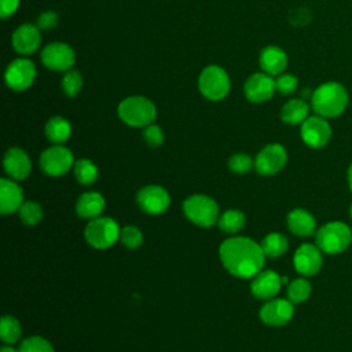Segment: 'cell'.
Wrapping results in <instances>:
<instances>
[{
  "label": "cell",
  "mask_w": 352,
  "mask_h": 352,
  "mask_svg": "<svg viewBox=\"0 0 352 352\" xmlns=\"http://www.w3.org/2000/svg\"><path fill=\"white\" fill-rule=\"evenodd\" d=\"M264 256L260 245L243 236L230 238L220 246V258L224 267L239 278L257 275L264 265Z\"/></svg>",
  "instance_id": "cell-1"
},
{
  "label": "cell",
  "mask_w": 352,
  "mask_h": 352,
  "mask_svg": "<svg viewBox=\"0 0 352 352\" xmlns=\"http://www.w3.org/2000/svg\"><path fill=\"white\" fill-rule=\"evenodd\" d=\"M314 111L324 118L340 116L348 106V92L345 87L336 81L320 84L311 96Z\"/></svg>",
  "instance_id": "cell-2"
},
{
  "label": "cell",
  "mask_w": 352,
  "mask_h": 352,
  "mask_svg": "<svg viewBox=\"0 0 352 352\" xmlns=\"http://www.w3.org/2000/svg\"><path fill=\"white\" fill-rule=\"evenodd\" d=\"M118 117L131 126H147L157 117L155 104L144 96H128L117 107Z\"/></svg>",
  "instance_id": "cell-3"
},
{
  "label": "cell",
  "mask_w": 352,
  "mask_h": 352,
  "mask_svg": "<svg viewBox=\"0 0 352 352\" xmlns=\"http://www.w3.org/2000/svg\"><path fill=\"white\" fill-rule=\"evenodd\" d=\"M352 231L342 221H330L316 232V246L327 254H338L349 248Z\"/></svg>",
  "instance_id": "cell-4"
},
{
  "label": "cell",
  "mask_w": 352,
  "mask_h": 352,
  "mask_svg": "<svg viewBox=\"0 0 352 352\" xmlns=\"http://www.w3.org/2000/svg\"><path fill=\"white\" fill-rule=\"evenodd\" d=\"M198 88L201 94L209 100L224 99L231 88L230 77L227 72L220 66H206L198 78Z\"/></svg>",
  "instance_id": "cell-5"
},
{
  "label": "cell",
  "mask_w": 352,
  "mask_h": 352,
  "mask_svg": "<svg viewBox=\"0 0 352 352\" xmlns=\"http://www.w3.org/2000/svg\"><path fill=\"white\" fill-rule=\"evenodd\" d=\"M84 235L92 248L107 249L118 239L120 228L113 219L99 216L88 223Z\"/></svg>",
  "instance_id": "cell-6"
},
{
  "label": "cell",
  "mask_w": 352,
  "mask_h": 352,
  "mask_svg": "<svg viewBox=\"0 0 352 352\" xmlns=\"http://www.w3.org/2000/svg\"><path fill=\"white\" fill-rule=\"evenodd\" d=\"M184 214L201 227H210L217 221L219 208L217 204L206 195H191L183 204Z\"/></svg>",
  "instance_id": "cell-7"
},
{
  "label": "cell",
  "mask_w": 352,
  "mask_h": 352,
  "mask_svg": "<svg viewBox=\"0 0 352 352\" xmlns=\"http://www.w3.org/2000/svg\"><path fill=\"white\" fill-rule=\"evenodd\" d=\"M36 78L34 63L26 58H18L12 60L4 73L6 84L14 91L28 89Z\"/></svg>",
  "instance_id": "cell-8"
},
{
  "label": "cell",
  "mask_w": 352,
  "mask_h": 352,
  "mask_svg": "<svg viewBox=\"0 0 352 352\" xmlns=\"http://www.w3.org/2000/svg\"><path fill=\"white\" fill-rule=\"evenodd\" d=\"M73 165V154L63 146H52L40 157V166L50 176L65 175Z\"/></svg>",
  "instance_id": "cell-9"
},
{
  "label": "cell",
  "mask_w": 352,
  "mask_h": 352,
  "mask_svg": "<svg viewBox=\"0 0 352 352\" xmlns=\"http://www.w3.org/2000/svg\"><path fill=\"white\" fill-rule=\"evenodd\" d=\"M43 63L55 72H67L76 62L73 48L66 43H51L41 51Z\"/></svg>",
  "instance_id": "cell-10"
},
{
  "label": "cell",
  "mask_w": 352,
  "mask_h": 352,
  "mask_svg": "<svg viewBox=\"0 0 352 352\" xmlns=\"http://www.w3.org/2000/svg\"><path fill=\"white\" fill-rule=\"evenodd\" d=\"M301 138L312 148L324 147L331 138V126L324 117H308L301 124Z\"/></svg>",
  "instance_id": "cell-11"
},
{
  "label": "cell",
  "mask_w": 352,
  "mask_h": 352,
  "mask_svg": "<svg viewBox=\"0 0 352 352\" xmlns=\"http://www.w3.org/2000/svg\"><path fill=\"white\" fill-rule=\"evenodd\" d=\"M287 161V153L282 144H267L256 157L254 166L261 175L278 173Z\"/></svg>",
  "instance_id": "cell-12"
},
{
  "label": "cell",
  "mask_w": 352,
  "mask_h": 352,
  "mask_svg": "<svg viewBox=\"0 0 352 352\" xmlns=\"http://www.w3.org/2000/svg\"><path fill=\"white\" fill-rule=\"evenodd\" d=\"M245 95L253 103L268 100L276 91V84L272 76L267 73H254L245 82Z\"/></svg>",
  "instance_id": "cell-13"
},
{
  "label": "cell",
  "mask_w": 352,
  "mask_h": 352,
  "mask_svg": "<svg viewBox=\"0 0 352 352\" xmlns=\"http://www.w3.org/2000/svg\"><path fill=\"white\" fill-rule=\"evenodd\" d=\"M138 204L146 213L160 214L168 209L170 198L165 188L160 186H146L138 192Z\"/></svg>",
  "instance_id": "cell-14"
},
{
  "label": "cell",
  "mask_w": 352,
  "mask_h": 352,
  "mask_svg": "<svg viewBox=\"0 0 352 352\" xmlns=\"http://www.w3.org/2000/svg\"><path fill=\"white\" fill-rule=\"evenodd\" d=\"M294 308L290 300L274 298L265 302L260 309V318L265 324L283 326L293 316Z\"/></svg>",
  "instance_id": "cell-15"
},
{
  "label": "cell",
  "mask_w": 352,
  "mask_h": 352,
  "mask_svg": "<svg viewBox=\"0 0 352 352\" xmlns=\"http://www.w3.org/2000/svg\"><path fill=\"white\" fill-rule=\"evenodd\" d=\"M322 261V250L316 245L304 243L294 253V268L305 276L318 274Z\"/></svg>",
  "instance_id": "cell-16"
},
{
  "label": "cell",
  "mask_w": 352,
  "mask_h": 352,
  "mask_svg": "<svg viewBox=\"0 0 352 352\" xmlns=\"http://www.w3.org/2000/svg\"><path fill=\"white\" fill-rule=\"evenodd\" d=\"M40 30L32 23L21 25L12 34V47L22 55L33 54L40 47Z\"/></svg>",
  "instance_id": "cell-17"
},
{
  "label": "cell",
  "mask_w": 352,
  "mask_h": 352,
  "mask_svg": "<svg viewBox=\"0 0 352 352\" xmlns=\"http://www.w3.org/2000/svg\"><path fill=\"white\" fill-rule=\"evenodd\" d=\"M280 286H282V278L276 272L267 270V271H260L257 275H254L250 289L257 298L270 300L279 292Z\"/></svg>",
  "instance_id": "cell-18"
},
{
  "label": "cell",
  "mask_w": 352,
  "mask_h": 352,
  "mask_svg": "<svg viewBox=\"0 0 352 352\" xmlns=\"http://www.w3.org/2000/svg\"><path fill=\"white\" fill-rule=\"evenodd\" d=\"M3 164L6 172L15 180H22L30 173V160L22 148H10L4 155Z\"/></svg>",
  "instance_id": "cell-19"
},
{
  "label": "cell",
  "mask_w": 352,
  "mask_h": 352,
  "mask_svg": "<svg viewBox=\"0 0 352 352\" xmlns=\"http://www.w3.org/2000/svg\"><path fill=\"white\" fill-rule=\"evenodd\" d=\"M287 66L286 52L276 47L268 45L260 54V67L270 76H279Z\"/></svg>",
  "instance_id": "cell-20"
},
{
  "label": "cell",
  "mask_w": 352,
  "mask_h": 352,
  "mask_svg": "<svg viewBox=\"0 0 352 352\" xmlns=\"http://www.w3.org/2000/svg\"><path fill=\"white\" fill-rule=\"evenodd\" d=\"M22 188L8 179H1L0 182V212L3 214L19 210L22 206Z\"/></svg>",
  "instance_id": "cell-21"
},
{
  "label": "cell",
  "mask_w": 352,
  "mask_h": 352,
  "mask_svg": "<svg viewBox=\"0 0 352 352\" xmlns=\"http://www.w3.org/2000/svg\"><path fill=\"white\" fill-rule=\"evenodd\" d=\"M289 230L298 236H309L315 232L316 221L305 209H294L287 214Z\"/></svg>",
  "instance_id": "cell-22"
},
{
  "label": "cell",
  "mask_w": 352,
  "mask_h": 352,
  "mask_svg": "<svg viewBox=\"0 0 352 352\" xmlns=\"http://www.w3.org/2000/svg\"><path fill=\"white\" fill-rule=\"evenodd\" d=\"M104 199L99 192L91 191L82 194L76 205L77 213L84 219H96L103 212Z\"/></svg>",
  "instance_id": "cell-23"
},
{
  "label": "cell",
  "mask_w": 352,
  "mask_h": 352,
  "mask_svg": "<svg viewBox=\"0 0 352 352\" xmlns=\"http://www.w3.org/2000/svg\"><path fill=\"white\" fill-rule=\"evenodd\" d=\"M309 106L302 99H290L280 110V118L283 122L290 125L302 124L308 118Z\"/></svg>",
  "instance_id": "cell-24"
},
{
  "label": "cell",
  "mask_w": 352,
  "mask_h": 352,
  "mask_svg": "<svg viewBox=\"0 0 352 352\" xmlns=\"http://www.w3.org/2000/svg\"><path fill=\"white\" fill-rule=\"evenodd\" d=\"M72 126L66 118L55 116L45 124V135L52 143H63L70 138Z\"/></svg>",
  "instance_id": "cell-25"
},
{
  "label": "cell",
  "mask_w": 352,
  "mask_h": 352,
  "mask_svg": "<svg viewBox=\"0 0 352 352\" xmlns=\"http://www.w3.org/2000/svg\"><path fill=\"white\" fill-rule=\"evenodd\" d=\"M261 249L263 252L270 256V257H278V256H282L286 249H287V239L283 234H279V232H272V234H268L263 242H261Z\"/></svg>",
  "instance_id": "cell-26"
},
{
  "label": "cell",
  "mask_w": 352,
  "mask_h": 352,
  "mask_svg": "<svg viewBox=\"0 0 352 352\" xmlns=\"http://www.w3.org/2000/svg\"><path fill=\"white\" fill-rule=\"evenodd\" d=\"M74 176L81 184H91L98 177V168L92 161L81 158L74 162Z\"/></svg>",
  "instance_id": "cell-27"
},
{
  "label": "cell",
  "mask_w": 352,
  "mask_h": 352,
  "mask_svg": "<svg viewBox=\"0 0 352 352\" xmlns=\"http://www.w3.org/2000/svg\"><path fill=\"white\" fill-rule=\"evenodd\" d=\"M309 294H311V283L304 278L294 279L287 287V297L293 304L304 302L305 300H308Z\"/></svg>",
  "instance_id": "cell-28"
},
{
  "label": "cell",
  "mask_w": 352,
  "mask_h": 352,
  "mask_svg": "<svg viewBox=\"0 0 352 352\" xmlns=\"http://www.w3.org/2000/svg\"><path fill=\"white\" fill-rule=\"evenodd\" d=\"M21 334H22L21 324H19V322L15 318H12L10 315H6V316L1 318L0 336H1V340L4 342L12 344V342L18 341Z\"/></svg>",
  "instance_id": "cell-29"
},
{
  "label": "cell",
  "mask_w": 352,
  "mask_h": 352,
  "mask_svg": "<svg viewBox=\"0 0 352 352\" xmlns=\"http://www.w3.org/2000/svg\"><path fill=\"white\" fill-rule=\"evenodd\" d=\"M245 226V216L239 210H227L219 219V227L226 232H236Z\"/></svg>",
  "instance_id": "cell-30"
},
{
  "label": "cell",
  "mask_w": 352,
  "mask_h": 352,
  "mask_svg": "<svg viewBox=\"0 0 352 352\" xmlns=\"http://www.w3.org/2000/svg\"><path fill=\"white\" fill-rule=\"evenodd\" d=\"M19 217L26 226H34L37 224L43 217L41 206L37 202H25L19 208Z\"/></svg>",
  "instance_id": "cell-31"
},
{
  "label": "cell",
  "mask_w": 352,
  "mask_h": 352,
  "mask_svg": "<svg viewBox=\"0 0 352 352\" xmlns=\"http://www.w3.org/2000/svg\"><path fill=\"white\" fill-rule=\"evenodd\" d=\"M82 88V77L80 74V72L77 70H69L66 72V74L62 78V89L63 92L73 98L76 96Z\"/></svg>",
  "instance_id": "cell-32"
},
{
  "label": "cell",
  "mask_w": 352,
  "mask_h": 352,
  "mask_svg": "<svg viewBox=\"0 0 352 352\" xmlns=\"http://www.w3.org/2000/svg\"><path fill=\"white\" fill-rule=\"evenodd\" d=\"M18 352H54V348L43 337L33 336L22 341V344L18 348Z\"/></svg>",
  "instance_id": "cell-33"
},
{
  "label": "cell",
  "mask_w": 352,
  "mask_h": 352,
  "mask_svg": "<svg viewBox=\"0 0 352 352\" xmlns=\"http://www.w3.org/2000/svg\"><path fill=\"white\" fill-rule=\"evenodd\" d=\"M121 241L122 243L128 248V249H136L140 246V243L143 242V235L140 232L139 228L133 227V226H125L121 232H120Z\"/></svg>",
  "instance_id": "cell-34"
},
{
  "label": "cell",
  "mask_w": 352,
  "mask_h": 352,
  "mask_svg": "<svg viewBox=\"0 0 352 352\" xmlns=\"http://www.w3.org/2000/svg\"><path fill=\"white\" fill-rule=\"evenodd\" d=\"M253 166V161L252 158L245 154V153H238L234 154L230 160H228V168L235 172V173H246L252 169Z\"/></svg>",
  "instance_id": "cell-35"
},
{
  "label": "cell",
  "mask_w": 352,
  "mask_h": 352,
  "mask_svg": "<svg viewBox=\"0 0 352 352\" xmlns=\"http://www.w3.org/2000/svg\"><path fill=\"white\" fill-rule=\"evenodd\" d=\"M276 84V91L282 95H289L292 92L296 91L297 85H298V80L294 74H279L278 78L275 80Z\"/></svg>",
  "instance_id": "cell-36"
},
{
  "label": "cell",
  "mask_w": 352,
  "mask_h": 352,
  "mask_svg": "<svg viewBox=\"0 0 352 352\" xmlns=\"http://www.w3.org/2000/svg\"><path fill=\"white\" fill-rule=\"evenodd\" d=\"M143 138L146 140V143L151 147H157L160 144H162L164 142V133H162V129L155 125V124H150L144 128L143 131Z\"/></svg>",
  "instance_id": "cell-37"
},
{
  "label": "cell",
  "mask_w": 352,
  "mask_h": 352,
  "mask_svg": "<svg viewBox=\"0 0 352 352\" xmlns=\"http://www.w3.org/2000/svg\"><path fill=\"white\" fill-rule=\"evenodd\" d=\"M58 23V12L55 11H45L37 19V26L43 30H50L55 28Z\"/></svg>",
  "instance_id": "cell-38"
},
{
  "label": "cell",
  "mask_w": 352,
  "mask_h": 352,
  "mask_svg": "<svg viewBox=\"0 0 352 352\" xmlns=\"http://www.w3.org/2000/svg\"><path fill=\"white\" fill-rule=\"evenodd\" d=\"M19 1L21 0H0V15L1 18H7L10 15H12L16 8L19 7Z\"/></svg>",
  "instance_id": "cell-39"
},
{
  "label": "cell",
  "mask_w": 352,
  "mask_h": 352,
  "mask_svg": "<svg viewBox=\"0 0 352 352\" xmlns=\"http://www.w3.org/2000/svg\"><path fill=\"white\" fill-rule=\"evenodd\" d=\"M348 184H349V188L352 191V164L348 168Z\"/></svg>",
  "instance_id": "cell-40"
},
{
  "label": "cell",
  "mask_w": 352,
  "mask_h": 352,
  "mask_svg": "<svg viewBox=\"0 0 352 352\" xmlns=\"http://www.w3.org/2000/svg\"><path fill=\"white\" fill-rule=\"evenodd\" d=\"M0 352H18V349H14L12 346H8V345H4V346H1V349H0Z\"/></svg>",
  "instance_id": "cell-41"
},
{
  "label": "cell",
  "mask_w": 352,
  "mask_h": 352,
  "mask_svg": "<svg viewBox=\"0 0 352 352\" xmlns=\"http://www.w3.org/2000/svg\"><path fill=\"white\" fill-rule=\"evenodd\" d=\"M351 216H352V205H351Z\"/></svg>",
  "instance_id": "cell-42"
}]
</instances>
